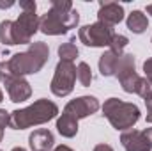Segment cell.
Wrapping results in <instances>:
<instances>
[{"instance_id": "cell-27", "label": "cell", "mask_w": 152, "mask_h": 151, "mask_svg": "<svg viewBox=\"0 0 152 151\" xmlns=\"http://www.w3.org/2000/svg\"><path fill=\"white\" fill-rule=\"evenodd\" d=\"M147 13H149V14H152V4H149V5H147Z\"/></svg>"}, {"instance_id": "cell-9", "label": "cell", "mask_w": 152, "mask_h": 151, "mask_svg": "<svg viewBox=\"0 0 152 151\" xmlns=\"http://www.w3.org/2000/svg\"><path fill=\"white\" fill-rule=\"evenodd\" d=\"M99 100L96 96H80L76 100H71L66 107H64V114L71 115L73 119L80 121L83 117H88L90 114H96L99 110Z\"/></svg>"}, {"instance_id": "cell-13", "label": "cell", "mask_w": 152, "mask_h": 151, "mask_svg": "<svg viewBox=\"0 0 152 151\" xmlns=\"http://www.w3.org/2000/svg\"><path fill=\"white\" fill-rule=\"evenodd\" d=\"M122 53H115L112 50L104 52L101 57H99V71L103 76H115L117 71V66H118V61H120Z\"/></svg>"}, {"instance_id": "cell-4", "label": "cell", "mask_w": 152, "mask_h": 151, "mask_svg": "<svg viewBox=\"0 0 152 151\" xmlns=\"http://www.w3.org/2000/svg\"><path fill=\"white\" fill-rule=\"evenodd\" d=\"M58 115V107L50 101V100H37L32 105L25 107V109H18L14 112H11V121L9 126L12 130H25L30 126H37L44 124L51 119H55Z\"/></svg>"}, {"instance_id": "cell-23", "label": "cell", "mask_w": 152, "mask_h": 151, "mask_svg": "<svg viewBox=\"0 0 152 151\" xmlns=\"http://www.w3.org/2000/svg\"><path fill=\"white\" fill-rule=\"evenodd\" d=\"M94 151H113V148L110 146V144H97Z\"/></svg>"}, {"instance_id": "cell-25", "label": "cell", "mask_w": 152, "mask_h": 151, "mask_svg": "<svg viewBox=\"0 0 152 151\" xmlns=\"http://www.w3.org/2000/svg\"><path fill=\"white\" fill-rule=\"evenodd\" d=\"M53 151H75V150H71L69 146H64V144H60V146H57Z\"/></svg>"}, {"instance_id": "cell-20", "label": "cell", "mask_w": 152, "mask_h": 151, "mask_svg": "<svg viewBox=\"0 0 152 151\" xmlns=\"http://www.w3.org/2000/svg\"><path fill=\"white\" fill-rule=\"evenodd\" d=\"M9 121H11V114L7 112V110H4V109H0V141L4 137L5 126H9Z\"/></svg>"}, {"instance_id": "cell-11", "label": "cell", "mask_w": 152, "mask_h": 151, "mask_svg": "<svg viewBox=\"0 0 152 151\" xmlns=\"http://www.w3.org/2000/svg\"><path fill=\"white\" fill-rule=\"evenodd\" d=\"M4 85L7 89V94H9L11 101H14V103H21V101H25V100H28L32 96V87L23 76L12 78Z\"/></svg>"}, {"instance_id": "cell-16", "label": "cell", "mask_w": 152, "mask_h": 151, "mask_svg": "<svg viewBox=\"0 0 152 151\" xmlns=\"http://www.w3.org/2000/svg\"><path fill=\"white\" fill-rule=\"evenodd\" d=\"M136 71V59L133 53H122L120 61H118V66H117V71L115 76L120 80L122 76L129 75V73H134Z\"/></svg>"}, {"instance_id": "cell-26", "label": "cell", "mask_w": 152, "mask_h": 151, "mask_svg": "<svg viewBox=\"0 0 152 151\" xmlns=\"http://www.w3.org/2000/svg\"><path fill=\"white\" fill-rule=\"evenodd\" d=\"M147 123H151L152 124V114H147Z\"/></svg>"}, {"instance_id": "cell-18", "label": "cell", "mask_w": 152, "mask_h": 151, "mask_svg": "<svg viewBox=\"0 0 152 151\" xmlns=\"http://www.w3.org/2000/svg\"><path fill=\"white\" fill-rule=\"evenodd\" d=\"M76 78L83 87H88L92 84V70L87 62H80L76 68Z\"/></svg>"}, {"instance_id": "cell-19", "label": "cell", "mask_w": 152, "mask_h": 151, "mask_svg": "<svg viewBox=\"0 0 152 151\" xmlns=\"http://www.w3.org/2000/svg\"><path fill=\"white\" fill-rule=\"evenodd\" d=\"M127 43H129V39L126 38V36H122V34H115L113 39H112V43H110V50L115 52V53H122V50L127 46Z\"/></svg>"}, {"instance_id": "cell-10", "label": "cell", "mask_w": 152, "mask_h": 151, "mask_svg": "<svg viewBox=\"0 0 152 151\" xmlns=\"http://www.w3.org/2000/svg\"><path fill=\"white\" fill-rule=\"evenodd\" d=\"M124 20V7L117 2H101L99 4V11H97V21L115 27L117 23H120Z\"/></svg>"}, {"instance_id": "cell-12", "label": "cell", "mask_w": 152, "mask_h": 151, "mask_svg": "<svg viewBox=\"0 0 152 151\" xmlns=\"http://www.w3.org/2000/svg\"><path fill=\"white\" fill-rule=\"evenodd\" d=\"M28 144H30L32 151H51L55 139L50 130H36L34 133H30Z\"/></svg>"}, {"instance_id": "cell-15", "label": "cell", "mask_w": 152, "mask_h": 151, "mask_svg": "<svg viewBox=\"0 0 152 151\" xmlns=\"http://www.w3.org/2000/svg\"><path fill=\"white\" fill-rule=\"evenodd\" d=\"M127 29L133 32V34H143L149 27V20L147 16L142 13V11H133L129 16H127Z\"/></svg>"}, {"instance_id": "cell-5", "label": "cell", "mask_w": 152, "mask_h": 151, "mask_svg": "<svg viewBox=\"0 0 152 151\" xmlns=\"http://www.w3.org/2000/svg\"><path fill=\"white\" fill-rule=\"evenodd\" d=\"M103 115L110 121V124L115 130L126 132L138 123L140 109L134 103H127L118 98H108L103 105Z\"/></svg>"}, {"instance_id": "cell-8", "label": "cell", "mask_w": 152, "mask_h": 151, "mask_svg": "<svg viewBox=\"0 0 152 151\" xmlns=\"http://www.w3.org/2000/svg\"><path fill=\"white\" fill-rule=\"evenodd\" d=\"M120 142L126 151H151L152 128L145 130H126L120 135Z\"/></svg>"}, {"instance_id": "cell-21", "label": "cell", "mask_w": 152, "mask_h": 151, "mask_svg": "<svg viewBox=\"0 0 152 151\" xmlns=\"http://www.w3.org/2000/svg\"><path fill=\"white\" fill-rule=\"evenodd\" d=\"M143 71H145V78L152 84V57H149V59L143 62Z\"/></svg>"}, {"instance_id": "cell-14", "label": "cell", "mask_w": 152, "mask_h": 151, "mask_svg": "<svg viewBox=\"0 0 152 151\" xmlns=\"http://www.w3.org/2000/svg\"><path fill=\"white\" fill-rule=\"evenodd\" d=\"M57 130H58V133L62 135V137H66V139H71V137H75L76 133H78V121L73 119L71 115H67V114H60V117L57 119Z\"/></svg>"}, {"instance_id": "cell-29", "label": "cell", "mask_w": 152, "mask_h": 151, "mask_svg": "<svg viewBox=\"0 0 152 151\" xmlns=\"http://www.w3.org/2000/svg\"><path fill=\"white\" fill-rule=\"evenodd\" d=\"M2 100H4V93L0 91V101H2Z\"/></svg>"}, {"instance_id": "cell-3", "label": "cell", "mask_w": 152, "mask_h": 151, "mask_svg": "<svg viewBox=\"0 0 152 151\" xmlns=\"http://www.w3.org/2000/svg\"><path fill=\"white\" fill-rule=\"evenodd\" d=\"M39 18L36 11H21L18 20H4L0 23V41L7 46L30 44L34 34L39 30Z\"/></svg>"}, {"instance_id": "cell-6", "label": "cell", "mask_w": 152, "mask_h": 151, "mask_svg": "<svg viewBox=\"0 0 152 151\" xmlns=\"http://www.w3.org/2000/svg\"><path fill=\"white\" fill-rule=\"evenodd\" d=\"M76 82V66L69 61H58L55 68V75L51 78L50 89L55 96L64 98L73 93Z\"/></svg>"}, {"instance_id": "cell-2", "label": "cell", "mask_w": 152, "mask_h": 151, "mask_svg": "<svg viewBox=\"0 0 152 151\" xmlns=\"http://www.w3.org/2000/svg\"><path fill=\"white\" fill-rule=\"evenodd\" d=\"M80 21L78 11L73 9L69 0H53L50 11H46L39 20V30L46 36H62L69 29H75Z\"/></svg>"}, {"instance_id": "cell-28", "label": "cell", "mask_w": 152, "mask_h": 151, "mask_svg": "<svg viewBox=\"0 0 152 151\" xmlns=\"http://www.w3.org/2000/svg\"><path fill=\"white\" fill-rule=\"evenodd\" d=\"M11 151H27V150H23V148H12Z\"/></svg>"}, {"instance_id": "cell-24", "label": "cell", "mask_w": 152, "mask_h": 151, "mask_svg": "<svg viewBox=\"0 0 152 151\" xmlns=\"http://www.w3.org/2000/svg\"><path fill=\"white\" fill-rule=\"evenodd\" d=\"M143 100H145V107H147L149 114H152V93L147 96V98H143Z\"/></svg>"}, {"instance_id": "cell-30", "label": "cell", "mask_w": 152, "mask_h": 151, "mask_svg": "<svg viewBox=\"0 0 152 151\" xmlns=\"http://www.w3.org/2000/svg\"><path fill=\"white\" fill-rule=\"evenodd\" d=\"M0 151H2V150H0Z\"/></svg>"}, {"instance_id": "cell-1", "label": "cell", "mask_w": 152, "mask_h": 151, "mask_svg": "<svg viewBox=\"0 0 152 151\" xmlns=\"http://www.w3.org/2000/svg\"><path fill=\"white\" fill-rule=\"evenodd\" d=\"M50 59V48L42 41H34L28 44L27 52L14 53L9 61L0 62V82L7 84L12 78L39 73Z\"/></svg>"}, {"instance_id": "cell-17", "label": "cell", "mask_w": 152, "mask_h": 151, "mask_svg": "<svg viewBox=\"0 0 152 151\" xmlns=\"http://www.w3.org/2000/svg\"><path fill=\"white\" fill-rule=\"evenodd\" d=\"M78 55H80V52H78V48H76V44L73 41L62 43V44L58 46V57H60V61H69V62H73Z\"/></svg>"}, {"instance_id": "cell-22", "label": "cell", "mask_w": 152, "mask_h": 151, "mask_svg": "<svg viewBox=\"0 0 152 151\" xmlns=\"http://www.w3.org/2000/svg\"><path fill=\"white\" fill-rule=\"evenodd\" d=\"M20 7H21L23 11H36V9H37V5H36V2H34V0H25V2H20Z\"/></svg>"}, {"instance_id": "cell-7", "label": "cell", "mask_w": 152, "mask_h": 151, "mask_svg": "<svg viewBox=\"0 0 152 151\" xmlns=\"http://www.w3.org/2000/svg\"><path fill=\"white\" fill-rule=\"evenodd\" d=\"M115 32L113 27H108L101 21L85 25L78 30V38L85 46H92V48H104L110 46L112 39H113Z\"/></svg>"}]
</instances>
